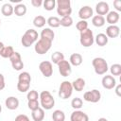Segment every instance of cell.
Here are the masks:
<instances>
[{
	"mask_svg": "<svg viewBox=\"0 0 121 121\" xmlns=\"http://www.w3.org/2000/svg\"><path fill=\"white\" fill-rule=\"evenodd\" d=\"M31 116L34 121H43L44 119V110L43 108L39 107L38 109L32 111Z\"/></svg>",
	"mask_w": 121,
	"mask_h": 121,
	"instance_id": "d6986e66",
	"label": "cell"
},
{
	"mask_svg": "<svg viewBox=\"0 0 121 121\" xmlns=\"http://www.w3.org/2000/svg\"><path fill=\"white\" fill-rule=\"evenodd\" d=\"M45 24H46V20L43 15H38V16L34 17V19H33V25L38 28L43 27Z\"/></svg>",
	"mask_w": 121,
	"mask_h": 121,
	"instance_id": "484cf974",
	"label": "cell"
},
{
	"mask_svg": "<svg viewBox=\"0 0 121 121\" xmlns=\"http://www.w3.org/2000/svg\"><path fill=\"white\" fill-rule=\"evenodd\" d=\"M97 121H108L105 117H100V118H98V120Z\"/></svg>",
	"mask_w": 121,
	"mask_h": 121,
	"instance_id": "7dc6e473",
	"label": "cell"
},
{
	"mask_svg": "<svg viewBox=\"0 0 121 121\" xmlns=\"http://www.w3.org/2000/svg\"><path fill=\"white\" fill-rule=\"evenodd\" d=\"M0 25H1V20H0Z\"/></svg>",
	"mask_w": 121,
	"mask_h": 121,
	"instance_id": "681fc988",
	"label": "cell"
},
{
	"mask_svg": "<svg viewBox=\"0 0 121 121\" xmlns=\"http://www.w3.org/2000/svg\"><path fill=\"white\" fill-rule=\"evenodd\" d=\"M82 105H83V101H82V99L79 98V97H75V98H73L72 101H71V106H72V108L75 109V110H79V109L82 107Z\"/></svg>",
	"mask_w": 121,
	"mask_h": 121,
	"instance_id": "e575fe53",
	"label": "cell"
},
{
	"mask_svg": "<svg viewBox=\"0 0 121 121\" xmlns=\"http://www.w3.org/2000/svg\"><path fill=\"white\" fill-rule=\"evenodd\" d=\"M92 65L94 67V70L95 72L96 75H105L107 73V71L109 70L108 67V63L105 60V59L101 58V57H96L92 60Z\"/></svg>",
	"mask_w": 121,
	"mask_h": 121,
	"instance_id": "3957f363",
	"label": "cell"
},
{
	"mask_svg": "<svg viewBox=\"0 0 121 121\" xmlns=\"http://www.w3.org/2000/svg\"><path fill=\"white\" fill-rule=\"evenodd\" d=\"M110 71L112 76H120L121 75V64L114 63L110 67Z\"/></svg>",
	"mask_w": 121,
	"mask_h": 121,
	"instance_id": "836d02e7",
	"label": "cell"
},
{
	"mask_svg": "<svg viewBox=\"0 0 121 121\" xmlns=\"http://www.w3.org/2000/svg\"><path fill=\"white\" fill-rule=\"evenodd\" d=\"M119 18H120L119 13L117 11H113L112 10V11H109L108 12L105 21H107V23H109L110 26H111V25H115L119 21Z\"/></svg>",
	"mask_w": 121,
	"mask_h": 121,
	"instance_id": "e0dca14e",
	"label": "cell"
},
{
	"mask_svg": "<svg viewBox=\"0 0 121 121\" xmlns=\"http://www.w3.org/2000/svg\"><path fill=\"white\" fill-rule=\"evenodd\" d=\"M53 121H64L65 120V113L61 110H55L52 113Z\"/></svg>",
	"mask_w": 121,
	"mask_h": 121,
	"instance_id": "4316f807",
	"label": "cell"
},
{
	"mask_svg": "<svg viewBox=\"0 0 121 121\" xmlns=\"http://www.w3.org/2000/svg\"><path fill=\"white\" fill-rule=\"evenodd\" d=\"M11 65H12V68L16 71H20L24 68V62L22 60H17V61H14V62H11Z\"/></svg>",
	"mask_w": 121,
	"mask_h": 121,
	"instance_id": "ab89813d",
	"label": "cell"
},
{
	"mask_svg": "<svg viewBox=\"0 0 121 121\" xmlns=\"http://www.w3.org/2000/svg\"><path fill=\"white\" fill-rule=\"evenodd\" d=\"M101 83H102L103 88H105L107 90H112V89H113L116 86V80H115V78L112 75L104 76L102 78Z\"/></svg>",
	"mask_w": 121,
	"mask_h": 121,
	"instance_id": "8fae6325",
	"label": "cell"
},
{
	"mask_svg": "<svg viewBox=\"0 0 121 121\" xmlns=\"http://www.w3.org/2000/svg\"><path fill=\"white\" fill-rule=\"evenodd\" d=\"M76 27H77V29H78L79 32H81V31H83V30H85V29L88 28V23H87V21H85V20H80V21H78V22L77 23Z\"/></svg>",
	"mask_w": 121,
	"mask_h": 121,
	"instance_id": "8d00e7d4",
	"label": "cell"
},
{
	"mask_svg": "<svg viewBox=\"0 0 121 121\" xmlns=\"http://www.w3.org/2000/svg\"><path fill=\"white\" fill-rule=\"evenodd\" d=\"M73 90L74 89H73V86H72V82H70L68 80H64L60 85L59 96L61 99H67L72 95Z\"/></svg>",
	"mask_w": 121,
	"mask_h": 121,
	"instance_id": "52a82bcc",
	"label": "cell"
},
{
	"mask_svg": "<svg viewBox=\"0 0 121 121\" xmlns=\"http://www.w3.org/2000/svg\"><path fill=\"white\" fill-rule=\"evenodd\" d=\"M18 81H26L31 82V76L28 72H22L18 76Z\"/></svg>",
	"mask_w": 121,
	"mask_h": 121,
	"instance_id": "d590c367",
	"label": "cell"
},
{
	"mask_svg": "<svg viewBox=\"0 0 121 121\" xmlns=\"http://www.w3.org/2000/svg\"><path fill=\"white\" fill-rule=\"evenodd\" d=\"M57 5V12L60 17L70 16L72 13L71 2L70 0H58L56 2Z\"/></svg>",
	"mask_w": 121,
	"mask_h": 121,
	"instance_id": "277c9868",
	"label": "cell"
},
{
	"mask_svg": "<svg viewBox=\"0 0 121 121\" xmlns=\"http://www.w3.org/2000/svg\"><path fill=\"white\" fill-rule=\"evenodd\" d=\"M83 61V58L79 53H73L70 56L69 63L73 66H79Z\"/></svg>",
	"mask_w": 121,
	"mask_h": 121,
	"instance_id": "ac0fdd59",
	"label": "cell"
},
{
	"mask_svg": "<svg viewBox=\"0 0 121 121\" xmlns=\"http://www.w3.org/2000/svg\"><path fill=\"white\" fill-rule=\"evenodd\" d=\"M72 86L73 89L76 90L77 92H81L85 87V80L82 78H78L72 82Z\"/></svg>",
	"mask_w": 121,
	"mask_h": 121,
	"instance_id": "603a6c76",
	"label": "cell"
},
{
	"mask_svg": "<svg viewBox=\"0 0 121 121\" xmlns=\"http://www.w3.org/2000/svg\"><path fill=\"white\" fill-rule=\"evenodd\" d=\"M95 11L97 13V15H107L108 12L110 11V8H109V4L107 2L104 1H100L95 5Z\"/></svg>",
	"mask_w": 121,
	"mask_h": 121,
	"instance_id": "5bb4252c",
	"label": "cell"
},
{
	"mask_svg": "<svg viewBox=\"0 0 121 121\" xmlns=\"http://www.w3.org/2000/svg\"><path fill=\"white\" fill-rule=\"evenodd\" d=\"M13 53H14L13 47L10 46V45H8V46H5L4 47V49H3V51H2V53H1L0 56L2 58H5V59H9L12 56Z\"/></svg>",
	"mask_w": 121,
	"mask_h": 121,
	"instance_id": "f546056e",
	"label": "cell"
},
{
	"mask_svg": "<svg viewBox=\"0 0 121 121\" xmlns=\"http://www.w3.org/2000/svg\"><path fill=\"white\" fill-rule=\"evenodd\" d=\"M120 34V28L116 25H111L106 28V36L108 38H117Z\"/></svg>",
	"mask_w": 121,
	"mask_h": 121,
	"instance_id": "9a60e30c",
	"label": "cell"
},
{
	"mask_svg": "<svg viewBox=\"0 0 121 121\" xmlns=\"http://www.w3.org/2000/svg\"><path fill=\"white\" fill-rule=\"evenodd\" d=\"M43 6L45 10H53L56 7V1L55 0H44L43 1Z\"/></svg>",
	"mask_w": 121,
	"mask_h": 121,
	"instance_id": "1f68e13d",
	"label": "cell"
},
{
	"mask_svg": "<svg viewBox=\"0 0 121 121\" xmlns=\"http://www.w3.org/2000/svg\"><path fill=\"white\" fill-rule=\"evenodd\" d=\"M63 60H64V55L60 51H56L51 55V60L55 64H58L59 62H60Z\"/></svg>",
	"mask_w": 121,
	"mask_h": 121,
	"instance_id": "83f0119b",
	"label": "cell"
},
{
	"mask_svg": "<svg viewBox=\"0 0 121 121\" xmlns=\"http://www.w3.org/2000/svg\"><path fill=\"white\" fill-rule=\"evenodd\" d=\"M71 121H89V116L87 113L80 110H75L70 115Z\"/></svg>",
	"mask_w": 121,
	"mask_h": 121,
	"instance_id": "7c38bea8",
	"label": "cell"
},
{
	"mask_svg": "<svg viewBox=\"0 0 121 121\" xmlns=\"http://www.w3.org/2000/svg\"><path fill=\"white\" fill-rule=\"evenodd\" d=\"M5 105L9 110H16L19 107V100L15 96H9L5 100Z\"/></svg>",
	"mask_w": 121,
	"mask_h": 121,
	"instance_id": "2e32d148",
	"label": "cell"
},
{
	"mask_svg": "<svg viewBox=\"0 0 121 121\" xmlns=\"http://www.w3.org/2000/svg\"><path fill=\"white\" fill-rule=\"evenodd\" d=\"M30 87V82H26V81H18L17 83V89L21 93H26L29 90Z\"/></svg>",
	"mask_w": 121,
	"mask_h": 121,
	"instance_id": "4dcf8cb0",
	"label": "cell"
},
{
	"mask_svg": "<svg viewBox=\"0 0 121 121\" xmlns=\"http://www.w3.org/2000/svg\"><path fill=\"white\" fill-rule=\"evenodd\" d=\"M13 13L16 16H24L26 13V6L23 3L17 4L15 7H13Z\"/></svg>",
	"mask_w": 121,
	"mask_h": 121,
	"instance_id": "44dd1931",
	"label": "cell"
},
{
	"mask_svg": "<svg viewBox=\"0 0 121 121\" xmlns=\"http://www.w3.org/2000/svg\"><path fill=\"white\" fill-rule=\"evenodd\" d=\"M113 6L117 11H121V0H114Z\"/></svg>",
	"mask_w": 121,
	"mask_h": 121,
	"instance_id": "b9f144b4",
	"label": "cell"
},
{
	"mask_svg": "<svg viewBox=\"0 0 121 121\" xmlns=\"http://www.w3.org/2000/svg\"><path fill=\"white\" fill-rule=\"evenodd\" d=\"M79 43L84 47H90L95 43V37L93 34V31L89 28L83 30L80 32L79 36Z\"/></svg>",
	"mask_w": 121,
	"mask_h": 121,
	"instance_id": "5b68a950",
	"label": "cell"
},
{
	"mask_svg": "<svg viewBox=\"0 0 121 121\" xmlns=\"http://www.w3.org/2000/svg\"><path fill=\"white\" fill-rule=\"evenodd\" d=\"M26 98H27V101L28 100H38L39 94L36 90H30V91H28V93L26 95Z\"/></svg>",
	"mask_w": 121,
	"mask_h": 121,
	"instance_id": "74e56055",
	"label": "cell"
},
{
	"mask_svg": "<svg viewBox=\"0 0 121 121\" xmlns=\"http://www.w3.org/2000/svg\"><path fill=\"white\" fill-rule=\"evenodd\" d=\"M6 86V83H5V78L3 76V74L0 73V91H2Z\"/></svg>",
	"mask_w": 121,
	"mask_h": 121,
	"instance_id": "7bdbcfd3",
	"label": "cell"
},
{
	"mask_svg": "<svg viewBox=\"0 0 121 121\" xmlns=\"http://www.w3.org/2000/svg\"><path fill=\"white\" fill-rule=\"evenodd\" d=\"M2 112V106L0 105V112Z\"/></svg>",
	"mask_w": 121,
	"mask_h": 121,
	"instance_id": "c3c4849f",
	"label": "cell"
},
{
	"mask_svg": "<svg viewBox=\"0 0 121 121\" xmlns=\"http://www.w3.org/2000/svg\"><path fill=\"white\" fill-rule=\"evenodd\" d=\"M114 88H115V94H116L118 96H121V84L116 85Z\"/></svg>",
	"mask_w": 121,
	"mask_h": 121,
	"instance_id": "f6af8a7d",
	"label": "cell"
},
{
	"mask_svg": "<svg viewBox=\"0 0 121 121\" xmlns=\"http://www.w3.org/2000/svg\"><path fill=\"white\" fill-rule=\"evenodd\" d=\"M39 70L45 78H50L53 74V66L52 63L48 60H43L39 64Z\"/></svg>",
	"mask_w": 121,
	"mask_h": 121,
	"instance_id": "9c48e42d",
	"label": "cell"
},
{
	"mask_svg": "<svg viewBox=\"0 0 121 121\" xmlns=\"http://www.w3.org/2000/svg\"><path fill=\"white\" fill-rule=\"evenodd\" d=\"M108 40L109 38L104 33H98L95 37V42L98 46H105L108 43Z\"/></svg>",
	"mask_w": 121,
	"mask_h": 121,
	"instance_id": "7402d4cb",
	"label": "cell"
},
{
	"mask_svg": "<svg viewBox=\"0 0 121 121\" xmlns=\"http://www.w3.org/2000/svg\"><path fill=\"white\" fill-rule=\"evenodd\" d=\"M46 24L50 26V27H53V28H56V27H59L60 26V19L56 16H51L49 17L47 20H46Z\"/></svg>",
	"mask_w": 121,
	"mask_h": 121,
	"instance_id": "f1b7e54d",
	"label": "cell"
},
{
	"mask_svg": "<svg viewBox=\"0 0 121 121\" xmlns=\"http://www.w3.org/2000/svg\"><path fill=\"white\" fill-rule=\"evenodd\" d=\"M58 68H59V72L62 77H68L71 75L72 73V67L71 64L69 63L68 60H61L60 62H59L58 64Z\"/></svg>",
	"mask_w": 121,
	"mask_h": 121,
	"instance_id": "30bf717a",
	"label": "cell"
},
{
	"mask_svg": "<svg viewBox=\"0 0 121 121\" xmlns=\"http://www.w3.org/2000/svg\"><path fill=\"white\" fill-rule=\"evenodd\" d=\"M60 24L61 26L64 27H69L73 25V19L71 16H65V17H61V19H60Z\"/></svg>",
	"mask_w": 121,
	"mask_h": 121,
	"instance_id": "d6a6232c",
	"label": "cell"
},
{
	"mask_svg": "<svg viewBox=\"0 0 121 121\" xmlns=\"http://www.w3.org/2000/svg\"><path fill=\"white\" fill-rule=\"evenodd\" d=\"M27 107L32 112V111H34L40 107V102L38 100H28L27 101Z\"/></svg>",
	"mask_w": 121,
	"mask_h": 121,
	"instance_id": "f35d334b",
	"label": "cell"
},
{
	"mask_svg": "<svg viewBox=\"0 0 121 121\" xmlns=\"http://www.w3.org/2000/svg\"><path fill=\"white\" fill-rule=\"evenodd\" d=\"M105 18L101 15H95L92 17V24L96 27H101L105 25Z\"/></svg>",
	"mask_w": 121,
	"mask_h": 121,
	"instance_id": "cb8c5ba5",
	"label": "cell"
},
{
	"mask_svg": "<svg viewBox=\"0 0 121 121\" xmlns=\"http://www.w3.org/2000/svg\"><path fill=\"white\" fill-rule=\"evenodd\" d=\"M4 47H5L4 43H3L2 42H0V55H1V53H2V51H3V49H4Z\"/></svg>",
	"mask_w": 121,
	"mask_h": 121,
	"instance_id": "bcb514c9",
	"label": "cell"
},
{
	"mask_svg": "<svg viewBox=\"0 0 121 121\" xmlns=\"http://www.w3.org/2000/svg\"><path fill=\"white\" fill-rule=\"evenodd\" d=\"M94 10L90 6H83L78 10V16L81 20H87L91 17H93Z\"/></svg>",
	"mask_w": 121,
	"mask_h": 121,
	"instance_id": "4fadbf2b",
	"label": "cell"
},
{
	"mask_svg": "<svg viewBox=\"0 0 121 121\" xmlns=\"http://www.w3.org/2000/svg\"><path fill=\"white\" fill-rule=\"evenodd\" d=\"M14 121H30L28 116L26 115V114H18L16 117H15V120Z\"/></svg>",
	"mask_w": 121,
	"mask_h": 121,
	"instance_id": "60d3db41",
	"label": "cell"
},
{
	"mask_svg": "<svg viewBox=\"0 0 121 121\" xmlns=\"http://www.w3.org/2000/svg\"><path fill=\"white\" fill-rule=\"evenodd\" d=\"M31 5L35 8H39L43 5V1L42 0H31Z\"/></svg>",
	"mask_w": 121,
	"mask_h": 121,
	"instance_id": "ee69618b",
	"label": "cell"
},
{
	"mask_svg": "<svg viewBox=\"0 0 121 121\" xmlns=\"http://www.w3.org/2000/svg\"><path fill=\"white\" fill-rule=\"evenodd\" d=\"M1 12H2V14H3L4 16H7V17L11 16L12 13H13V7L11 6V4L6 3V4H4V5L2 6V8H1Z\"/></svg>",
	"mask_w": 121,
	"mask_h": 121,
	"instance_id": "d4e9b609",
	"label": "cell"
},
{
	"mask_svg": "<svg viewBox=\"0 0 121 121\" xmlns=\"http://www.w3.org/2000/svg\"><path fill=\"white\" fill-rule=\"evenodd\" d=\"M100 98H101V94L96 89H93L92 91H87L83 95V99L87 102L96 103L100 100Z\"/></svg>",
	"mask_w": 121,
	"mask_h": 121,
	"instance_id": "ba28073f",
	"label": "cell"
},
{
	"mask_svg": "<svg viewBox=\"0 0 121 121\" xmlns=\"http://www.w3.org/2000/svg\"><path fill=\"white\" fill-rule=\"evenodd\" d=\"M38 37H39L38 32L33 28H29L22 36L21 43H22L23 46L29 47L30 45H32L34 43H36L38 41Z\"/></svg>",
	"mask_w": 121,
	"mask_h": 121,
	"instance_id": "7a4b0ae2",
	"label": "cell"
},
{
	"mask_svg": "<svg viewBox=\"0 0 121 121\" xmlns=\"http://www.w3.org/2000/svg\"><path fill=\"white\" fill-rule=\"evenodd\" d=\"M39 98L41 108H43V110H51L55 105V99L51 93L48 91H43L39 95Z\"/></svg>",
	"mask_w": 121,
	"mask_h": 121,
	"instance_id": "6da1fadb",
	"label": "cell"
},
{
	"mask_svg": "<svg viewBox=\"0 0 121 121\" xmlns=\"http://www.w3.org/2000/svg\"><path fill=\"white\" fill-rule=\"evenodd\" d=\"M40 36H41L42 39H46V40H49V41L53 42L54 37H55V33L50 27H45L42 30Z\"/></svg>",
	"mask_w": 121,
	"mask_h": 121,
	"instance_id": "ffe728a7",
	"label": "cell"
},
{
	"mask_svg": "<svg viewBox=\"0 0 121 121\" xmlns=\"http://www.w3.org/2000/svg\"><path fill=\"white\" fill-rule=\"evenodd\" d=\"M51 45H52L51 41L40 38L34 45V50L39 55H43V54H45L49 51V49L51 48Z\"/></svg>",
	"mask_w": 121,
	"mask_h": 121,
	"instance_id": "8992f818",
	"label": "cell"
}]
</instances>
